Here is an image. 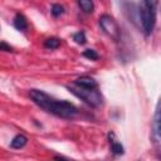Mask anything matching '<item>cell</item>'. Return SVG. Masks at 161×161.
<instances>
[{
    "label": "cell",
    "mask_w": 161,
    "mask_h": 161,
    "mask_svg": "<svg viewBox=\"0 0 161 161\" xmlns=\"http://www.w3.org/2000/svg\"><path fill=\"white\" fill-rule=\"evenodd\" d=\"M99 26L102 28V30L111 36L113 40H118L121 36V30L119 26L117 24V21L108 14H104L99 18Z\"/></svg>",
    "instance_id": "277c9868"
},
{
    "label": "cell",
    "mask_w": 161,
    "mask_h": 161,
    "mask_svg": "<svg viewBox=\"0 0 161 161\" xmlns=\"http://www.w3.org/2000/svg\"><path fill=\"white\" fill-rule=\"evenodd\" d=\"M78 6L86 13V14H91L94 10V5H93V0H77Z\"/></svg>",
    "instance_id": "30bf717a"
},
{
    "label": "cell",
    "mask_w": 161,
    "mask_h": 161,
    "mask_svg": "<svg viewBox=\"0 0 161 161\" xmlns=\"http://www.w3.org/2000/svg\"><path fill=\"white\" fill-rule=\"evenodd\" d=\"M73 40L77 43V44H84L86 42H87V38H86V33L83 31V30H80V31H78V33H74L73 34Z\"/></svg>",
    "instance_id": "4fadbf2b"
},
{
    "label": "cell",
    "mask_w": 161,
    "mask_h": 161,
    "mask_svg": "<svg viewBox=\"0 0 161 161\" xmlns=\"http://www.w3.org/2000/svg\"><path fill=\"white\" fill-rule=\"evenodd\" d=\"M0 50H3V52H13V48L6 42H0Z\"/></svg>",
    "instance_id": "9a60e30c"
},
{
    "label": "cell",
    "mask_w": 161,
    "mask_h": 161,
    "mask_svg": "<svg viewBox=\"0 0 161 161\" xmlns=\"http://www.w3.org/2000/svg\"><path fill=\"white\" fill-rule=\"evenodd\" d=\"M26 142H28L26 136L23 135V133H19V135H16V136L11 140L10 147H11V148H23V147L26 145Z\"/></svg>",
    "instance_id": "9c48e42d"
},
{
    "label": "cell",
    "mask_w": 161,
    "mask_h": 161,
    "mask_svg": "<svg viewBox=\"0 0 161 161\" xmlns=\"http://www.w3.org/2000/svg\"><path fill=\"white\" fill-rule=\"evenodd\" d=\"M82 54H83V57H86L87 59H91V60H98L99 59V54L94 49H86Z\"/></svg>",
    "instance_id": "5bb4252c"
},
{
    "label": "cell",
    "mask_w": 161,
    "mask_h": 161,
    "mask_svg": "<svg viewBox=\"0 0 161 161\" xmlns=\"http://www.w3.org/2000/svg\"><path fill=\"white\" fill-rule=\"evenodd\" d=\"M50 13H52L53 16L58 18V16H60V15L64 14V6H62L60 4H53L52 5V9H50Z\"/></svg>",
    "instance_id": "7c38bea8"
},
{
    "label": "cell",
    "mask_w": 161,
    "mask_h": 161,
    "mask_svg": "<svg viewBox=\"0 0 161 161\" xmlns=\"http://www.w3.org/2000/svg\"><path fill=\"white\" fill-rule=\"evenodd\" d=\"M67 89L93 107H98L103 102L102 94L98 91V88H84V87H80V86H77L73 83L70 86H67Z\"/></svg>",
    "instance_id": "3957f363"
},
{
    "label": "cell",
    "mask_w": 161,
    "mask_h": 161,
    "mask_svg": "<svg viewBox=\"0 0 161 161\" xmlns=\"http://www.w3.org/2000/svg\"><path fill=\"white\" fill-rule=\"evenodd\" d=\"M44 47L47 49H57V48L60 47V39L59 38H55V36L47 38L44 40Z\"/></svg>",
    "instance_id": "8fae6325"
},
{
    "label": "cell",
    "mask_w": 161,
    "mask_h": 161,
    "mask_svg": "<svg viewBox=\"0 0 161 161\" xmlns=\"http://www.w3.org/2000/svg\"><path fill=\"white\" fill-rule=\"evenodd\" d=\"M29 96L36 106H39L45 112L52 113L57 117L72 119L78 114L77 107L72 104L70 102L64 101V99H55L54 97L47 94L45 92L40 89H30Z\"/></svg>",
    "instance_id": "6da1fadb"
},
{
    "label": "cell",
    "mask_w": 161,
    "mask_h": 161,
    "mask_svg": "<svg viewBox=\"0 0 161 161\" xmlns=\"http://www.w3.org/2000/svg\"><path fill=\"white\" fill-rule=\"evenodd\" d=\"M74 84L84 87V88H98V83L92 77H88V75H83V77L77 78L74 80Z\"/></svg>",
    "instance_id": "52a82bcc"
},
{
    "label": "cell",
    "mask_w": 161,
    "mask_h": 161,
    "mask_svg": "<svg viewBox=\"0 0 161 161\" xmlns=\"http://www.w3.org/2000/svg\"><path fill=\"white\" fill-rule=\"evenodd\" d=\"M108 140H109L111 152H112L114 156L123 155L125 148H123V146L121 145V142H118V141L116 140V136H114V133H113V132H109V133H108Z\"/></svg>",
    "instance_id": "8992f818"
},
{
    "label": "cell",
    "mask_w": 161,
    "mask_h": 161,
    "mask_svg": "<svg viewBox=\"0 0 161 161\" xmlns=\"http://www.w3.org/2000/svg\"><path fill=\"white\" fill-rule=\"evenodd\" d=\"M152 140H153L155 145L158 147V145H160V111H158V106L156 108L153 122H152Z\"/></svg>",
    "instance_id": "5b68a950"
},
{
    "label": "cell",
    "mask_w": 161,
    "mask_h": 161,
    "mask_svg": "<svg viewBox=\"0 0 161 161\" xmlns=\"http://www.w3.org/2000/svg\"><path fill=\"white\" fill-rule=\"evenodd\" d=\"M158 0H142L140 6V16L145 35H150L153 31L156 24Z\"/></svg>",
    "instance_id": "7a4b0ae2"
},
{
    "label": "cell",
    "mask_w": 161,
    "mask_h": 161,
    "mask_svg": "<svg viewBox=\"0 0 161 161\" xmlns=\"http://www.w3.org/2000/svg\"><path fill=\"white\" fill-rule=\"evenodd\" d=\"M13 25H14L18 30L25 31V30L28 29V20H26V18H25L23 14L16 13L15 16H14V20H13Z\"/></svg>",
    "instance_id": "ba28073f"
}]
</instances>
